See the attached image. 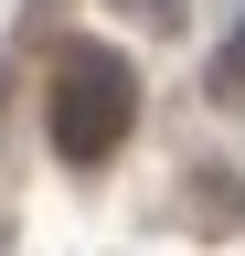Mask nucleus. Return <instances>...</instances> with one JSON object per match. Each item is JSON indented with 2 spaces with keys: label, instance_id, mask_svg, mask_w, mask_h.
<instances>
[{
  "label": "nucleus",
  "instance_id": "f257e3e1",
  "mask_svg": "<svg viewBox=\"0 0 245 256\" xmlns=\"http://www.w3.org/2000/svg\"><path fill=\"white\" fill-rule=\"evenodd\" d=\"M139 128V64L117 43H64V64H53V150H64V171H107L117 150H128Z\"/></svg>",
  "mask_w": 245,
  "mask_h": 256
},
{
  "label": "nucleus",
  "instance_id": "f03ea898",
  "mask_svg": "<svg viewBox=\"0 0 245 256\" xmlns=\"http://www.w3.org/2000/svg\"><path fill=\"white\" fill-rule=\"evenodd\" d=\"M213 96H245V11H235V32H224V54H213Z\"/></svg>",
  "mask_w": 245,
  "mask_h": 256
},
{
  "label": "nucleus",
  "instance_id": "7ed1b4c3",
  "mask_svg": "<svg viewBox=\"0 0 245 256\" xmlns=\"http://www.w3.org/2000/svg\"><path fill=\"white\" fill-rule=\"evenodd\" d=\"M128 11H160V22H171V11H181V0H128Z\"/></svg>",
  "mask_w": 245,
  "mask_h": 256
}]
</instances>
